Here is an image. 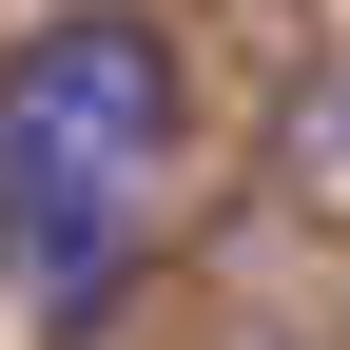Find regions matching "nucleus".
<instances>
[{
    "label": "nucleus",
    "instance_id": "1",
    "mask_svg": "<svg viewBox=\"0 0 350 350\" xmlns=\"http://www.w3.org/2000/svg\"><path fill=\"white\" fill-rule=\"evenodd\" d=\"M156 175H175V39L78 0L0 59V292L39 331H78L156 234Z\"/></svg>",
    "mask_w": 350,
    "mask_h": 350
}]
</instances>
